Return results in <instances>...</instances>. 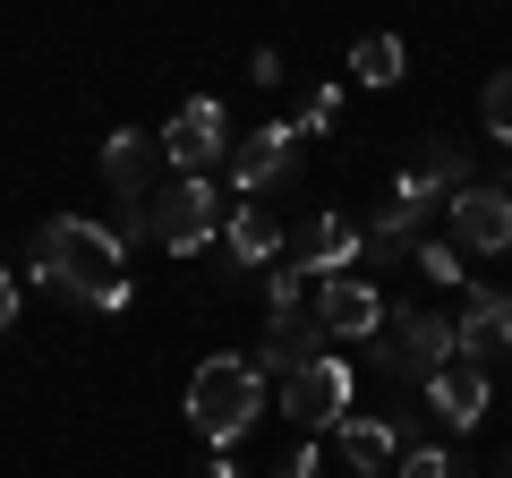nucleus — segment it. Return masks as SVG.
Listing matches in <instances>:
<instances>
[{"instance_id":"5","label":"nucleus","mask_w":512,"mask_h":478,"mask_svg":"<svg viewBox=\"0 0 512 478\" xmlns=\"http://www.w3.org/2000/svg\"><path fill=\"white\" fill-rule=\"evenodd\" d=\"M222 154H231V120H222L214 94H197V103H180V111L163 120V163H180L188 180H205Z\"/></svg>"},{"instance_id":"22","label":"nucleus","mask_w":512,"mask_h":478,"mask_svg":"<svg viewBox=\"0 0 512 478\" xmlns=\"http://www.w3.org/2000/svg\"><path fill=\"white\" fill-rule=\"evenodd\" d=\"M393 478H453V461H444L436 444H410V453L393 461Z\"/></svg>"},{"instance_id":"10","label":"nucleus","mask_w":512,"mask_h":478,"mask_svg":"<svg viewBox=\"0 0 512 478\" xmlns=\"http://www.w3.org/2000/svg\"><path fill=\"white\" fill-rule=\"evenodd\" d=\"M504 350H512V299L504 291H470L461 299V325H453V359L487 368V359H504Z\"/></svg>"},{"instance_id":"4","label":"nucleus","mask_w":512,"mask_h":478,"mask_svg":"<svg viewBox=\"0 0 512 478\" xmlns=\"http://www.w3.org/2000/svg\"><path fill=\"white\" fill-rule=\"evenodd\" d=\"M384 368L393 376H410V385H427V376L453 359V325L444 316H427V308H384Z\"/></svg>"},{"instance_id":"8","label":"nucleus","mask_w":512,"mask_h":478,"mask_svg":"<svg viewBox=\"0 0 512 478\" xmlns=\"http://www.w3.org/2000/svg\"><path fill=\"white\" fill-rule=\"evenodd\" d=\"M291 171H299V129H291V120H274V129H256V137H231V188H239V197L282 188Z\"/></svg>"},{"instance_id":"14","label":"nucleus","mask_w":512,"mask_h":478,"mask_svg":"<svg viewBox=\"0 0 512 478\" xmlns=\"http://www.w3.org/2000/svg\"><path fill=\"white\" fill-rule=\"evenodd\" d=\"M154 154H163V137H146V129H111L103 137V180L120 188V205H146L154 197Z\"/></svg>"},{"instance_id":"6","label":"nucleus","mask_w":512,"mask_h":478,"mask_svg":"<svg viewBox=\"0 0 512 478\" xmlns=\"http://www.w3.org/2000/svg\"><path fill=\"white\" fill-rule=\"evenodd\" d=\"M282 410H291L299 427H342L350 419V368L333 359V350L308 359V368H291L282 376Z\"/></svg>"},{"instance_id":"17","label":"nucleus","mask_w":512,"mask_h":478,"mask_svg":"<svg viewBox=\"0 0 512 478\" xmlns=\"http://www.w3.org/2000/svg\"><path fill=\"white\" fill-rule=\"evenodd\" d=\"M231 257L239 265H274L282 257V222L265 205H231Z\"/></svg>"},{"instance_id":"12","label":"nucleus","mask_w":512,"mask_h":478,"mask_svg":"<svg viewBox=\"0 0 512 478\" xmlns=\"http://www.w3.org/2000/svg\"><path fill=\"white\" fill-rule=\"evenodd\" d=\"M367 248V231L359 222H342V214H308L299 222V239H291V265H308L316 282L325 274H350V257Z\"/></svg>"},{"instance_id":"19","label":"nucleus","mask_w":512,"mask_h":478,"mask_svg":"<svg viewBox=\"0 0 512 478\" xmlns=\"http://www.w3.org/2000/svg\"><path fill=\"white\" fill-rule=\"evenodd\" d=\"M308 282H316L308 265L274 257V265H265V308H274V316H282V308H299V299H308Z\"/></svg>"},{"instance_id":"11","label":"nucleus","mask_w":512,"mask_h":478,"mask_svg":"<svg viewBox=\"0 0 512 478\" xmlns=\"http://www.w3.org/2000/svg\"><path fill=\"white\" fill-rule=\"evenodd\" d=\"M325 342H333V333L316 325V308H282L274 325H265V342H256V368L291 376V368H308V359H325Z\"/></svg>"},{"instance_id":"9","label":"nucleus","mask_w":512,"mask_h":478,"mask_svg":"<svg viewBox=\"0 0 512 478\" xmlns=\"http://www.w3.org/2000/svg\"><path fill=\"white\" fill-rule=\"evenodd\" d=\"M316 325H325L333 342H367V333L384 325L376 282H359V274H325V282H316Z\"/></svg>"},{"instance_id":"1","label":"nucleus","mask_w":512,"mask_h":478,"mask_svg":"<svg viewBox=\"0 0 512 478\" xmlns=\"http://www.w3.org/2000/svg\"><path fill=\"white\" fill-rule=\"evenodd\" d=\"M35 274L43 282H60L69 299H86V308H128V248H120V231H103V222H86V214H60V222H43L35 231Z\"/></svg>"},{"instance_id":"25","label":"nucleus","mask_w":512,"mask_h":478,"mask_svg":"<svg viewBox=\"0 0 512 478\" xmlns=\"http://www.w3.org/2000/svg\"><path fill=\"white\" fill-rule=\"evenodd\" d=\"M282 478H316V444H299V453L282 461Z\"/></svg>"},{"instance_id":"13","label":"nucleus","mask_w":512,"mask_h":478,"mask_svg":"<svg viewBox=\"0 0 512 478\" xmlns=\"http://www.w3.org/2000/svg\"><path fill=\"white\" fill-rule=\"evenodd\" d=\"M419 393H427V410H436L444 427H461V436L487 419V368H470V359H444V368L427 376Z\"/></svg>"},{"instance_id":"15","label":"nucleus","mask_w":512,"mask_h":478,"mask_svg":"<svg viewBox=\"0 0 512 478\" xmlns=\"http://www.w3.org/2000/svg\"><path fill=\"white\" fill-rule=\"evenodd\" d=\"M333 436H342V461H350L359 478H393V461L410 453V444H402V419H342Z\"/></svg>"},{"instance_id":"20","label":"nucleus","mask_w":512,"mask_h":478,"mask_svg":"<svg viewBox=\"0 0 512 478\" xmlns=\"http://www.w3.org/2000/svg\"><path fill=\"white\" fill-rule=\"evenodd\" d=\"M478 120H487V137H504V146H512V69L487 77V94H478Z\"/></svg>"},{"instance_id":"7","label":"nucleus","mask_w":512,"mask_h":478,"mask_svg":"<svg viewBox=\"0 0 512 478\" xmlns=\"http://www.w3.org/2000/svg\"><path fill=\"white\" fill-rule=\"evenodd\" d=\"M444 214H453L461 248H478V257H504V248H512V188L470 180V188H453V197H444Z\"/></svg>"},{"instance_id":"2","label":"nucleus","mask_w":512,"mask_h":478,"mask_svg":"<svg viewBox=\"0 0 512 478\" xmlns=\"http://www.w3.org/2000/svg\"><path fill=\"white\" fill-rule=\"evenodd\" d=\"M256 419H265V368H256V359H239V350L197 359V376H188V427H197L214 453H231Z\"/></svg>"},{"instance_id":"23","label":"nucleus","mask_w":512,"mask_h":478,"mask_svg":"<svg viewBox=\"0 0 512 478\" xmlns=\"http://www.w3.org/2000/svg\"><path fill=\"white\" fill-rule=\"evenodd\" d=\"M419 274H427V282H461V248H444V239H419Z\"/></svg>"},{"instance_id":"21","label":"nucleus","mask_w":512,"mask_h":478,"mask_svg":"<svg viewBox=\"0 0 512 478\" xmlns=\"http://www.w3.org/2000/svg\"><path fill=\"white\" fill-rule=\"evenodd\" d=\"M333 120H342V86H316V94H308V111H299L291 129H299V137H308V129H316V137H325V129H333Z\"/></svg>"},{"instance_id":"24","label":"nucleus","mask_w":512,"mask_h":478,"mask_svg":"<svg viewBox=\"0 0 512 478\" xmlns=\"http://www.w3.org/2000/svg\"><path fill=\"white\" fill-rule=\"evenodd\" d=\"M18 325V274H0V333Z\"/></svg>"},{"instance_id":"16","label":"nucleus","mask_w":512,"mask_h":478,"mask_svg":"<svg viewBox=\"0 0 512 478\" xmlns=\"http://www.w3.org/2000/svg\"><path fill=\"white\" fill-rule=\"evenodd\" d=\"M453 188H470V171H461V146H453V137H427V146H419V163L402 171V197L444 205Z\"/></svg>"},{"instance_id":"3","label":"nucleus","mask_w":512,"mask_h":478,"mask_svg":"<svg viewBox=\"0 0 512 478\" xmlns=\"http://www.w3.org/2000/svg\"><path fill=\"white\" fill-rule=\"evenodd\" d=\"M214 222H222V197L205 180H171L163 197H146V239L154 248H171V257H197V248H214Z\"/></svg>"},{"instance_id":"26","label":"nucleus","mask_w":512,"mask_h":478,"mask_svg":"<svg viewBox=\"0 0 512 478\" xmlns=\"http://www.w3.org/2000/svg\"><path fill=\"white\" fill-rule=\"evenodd\" d=\"M205 478H248V470H239L231 453H214V470H205Z\"/></svg>"},{"instance_id":"18","label":"nucleus","mask_w":512,"mask_h":478,"mask_svg":"<svg viewBox=\"0 0 512 478\" xmlns=\"http://www.w3.org/2000/svg\"><path fill=\"white\" fill-rule=\"evenodd\" d=\"M402 69H410L402 35H359L350 43V77H359V86H402Z\"/></svg>"}]
</instances>
